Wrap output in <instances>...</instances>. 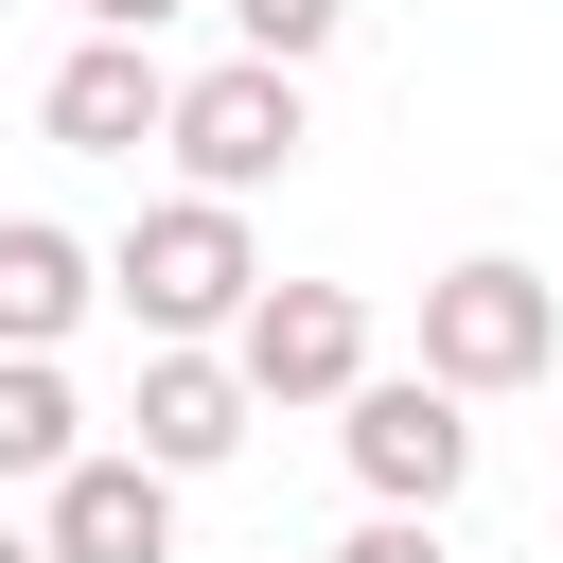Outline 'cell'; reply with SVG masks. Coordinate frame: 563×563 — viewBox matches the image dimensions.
<instances>
[{"label":"cell","instance_id":"obj_12","mask_svg":"<svg viewBox=\"0 0 563 563\" xmlns=\"http://www.w3.org/2000/svg\"><path fill=\"white\" fill-rule=\"evenodd\" d=\"M334 563H457V545H440V510H369V528H352Z\"/></svg>","mask_w":563,"mask_h":563},{"label":"cell","instance_id":"obj_1","mask_svg":"<svg viewBox=\"0 0 563 563\" xmlns=\"http://www.w3.org/2000/svg\"><path fill=\"white\" fill-rule=\"evenodd\" d=\"M246 282H264L246 194H158V211L106 246V299H123L141 334H229V317H246Z\"/></svg>","mask_w":563,"mask_h":563},{"label":"cell","instance_id":"obj_10","mask_svg":"<svg viewBox=\"0 0 563 563\" xmlns=\"http://www.w3.org/2000/svg\"><path fill=\"white\" fill-rule=\"evenodd\" d=\"M70 457H88L70 369H53V352H0V493H35V475H70Z\"/></svg>","mask_w":563,"mask_h":563},{"label":"cell","instance_id":"obj_11","mask_svg":"<svg viewBox=\"0 0 563 563\" xmlns=\"http://www.w3.org/2000/svg\"><path fill=\"white\" fill-rule=\"evenodd\" d=\"M211 18H229L246 53H282V70H317V53L352 35V0H211Z\"/></svg>","mask_w":563,"mask_h":563},{"label":"cell","instance_id":"obj_2","mask_svg":"<svg viewBox=\"0 0 563 563\" xmlns=\"http://www.w3.org/2000/svg\"><path fill=\"white\" fill-rule=\"evenodd\" d=\"M422 369H440L457 405L545 387V369H563V282H545V264H510V246L440 264V282H422Z\"/></svg>","mask_w":563,"mask_h":563},{"label":"cell","instance_id":"obj_6","mask_svg":"<svg viewBox=\"0 0 563 563\" xmlns=\"http://www.w3.org/2000/svg\"><path fill=\"white\" fill-rule=\"evenodd\" d=\"M246 369L211 352V334H141V405H123V457H158V475H211V457H246Z\"/></svg>","mask_w":563,"mask_h":563},{"label":"cell","instance_id":"obj_7","mask_svg":"<svg viewBox=\"0 0 563 563\" xmlns=\"http://www.w3.org/2000/svg\"><path fill=\"white\" fill-rule=\"evenodd\" d=\"M35 545L53 563H176V475L123 457V440H88L70 475H35Z\"/></svg>","mask_w":563,"mask_h":563},{"label":"cell","instance_id":"obj_4","mask_svg":"<svg viewBox=\"0 0 563 563\" xmlns=\"http://www.w3.org/2000/svg\"><path fill=\"white\" fill-rule=\"evenodd\" d=\"M299 141H317V106H299L282 53H229V70H194V88L158 106V158H176L194 194H264V176H299Z\"/></svg>","mask_w":563,"mask_h":563},{"label":"cell","instance_id":"obj_14","mask_svg":"<svg viewBox=\"0 0 563 563\" xmlns=\"http://www.w3.org/2000/svg\"><path fill=\"white\" fill-rule=\"evenodd\" d=\"M0 563H53V545H35V528H18V510H0Z\"/></svg>","mask_w":563,"mask_h":563},{"label":"cell","instance_id":"obj_13","mask_svg":"<svg viewBox=\"0 0 563 563\" xmlns=\"http://www.w3.org/2000/svg\"><path fill=\"white\" fill-rule=\"evenodd\" d=\"M88 35H158V18H194V0H70Z\"/></svg>","mask_w":563,"mask_h":563},{"label":"cell","instance_id":"obj_9","mask_svg":"<svg viewBox=\"0 0 563 563\" xmlns=\"http://www.w3.org/2000/svg\"><path fill=\"white\" fill-rule=\"evenodd\" d=\"M88 299H106V246H70L53 211H0V352H70Z\"/></svg>","mask_w":563,"mask_h":563},{"label":"cell","instance_id":"obj_3","mask_svg":"<svg viewBox=\"0 0 563 563\" xmlns=\"http://www.w3.org/2000/svg\"><path fill=\"white\" fill-rule=\"evenodd\" d=\"M334 457H352L369 510H457V475H475V405H457L440 369H352V387H334Z\"/></svg>","mask_w":563,"mask_h":563},{"label":"cell","instance_id":"obj_5","mask_svg":"<svg viewBox=\"0 0 563 563\" xmlns=\"http://www.w3.org/2000/svg\"><path fill=\"white\" fill-rule=\"evenodd\" d=\"M211 352L246 369V405H334V387L369 369V299H352V282H246V317H229Z\"/></svg>","mask_w":563,"mask_h":563},{"label":"cell","instance_id":"obj_8","mask_svg":"<svg viewBox=\"0 0 563 563\" xmlns=\"http://www.w3.org/2000/svg\"><path fill=\"white\" fill-rule=\"evenodd\" d=\"M158 106H176L158 35H70V53H53V88H35V123H53L70 158H141V141H158Z\"/></svg>","mask_w":563,"mask_h":563}]
</instances>
